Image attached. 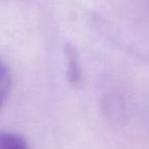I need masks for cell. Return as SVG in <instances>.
Listing matches in <instances>:
<instances>
[{
  "instance_id": "7a4b0ae2",
  "label": "cell",
  "mask_w": 149,
  "mask_h": 149,
  "mask_svg": "<svg viewBox=\"0 0 149 149\" xmlns=\"http://www.w3.org/2000/svg\"><path fill=\"white\" fill-rule=\"evenodd\" d=\"M0 149H30V147L19 135L3 132L0 134Z\"/></svg>"
},
{
  "instance_id": "3957f363",
  "label": "cell",
  "mask_w": 149,
  "mask_h": 149,
  "mask_svg": "<svg viewBox=\"0 0 149 149\" xmlns=\"http://www.w3.org/2000/svg\"><path fill=\"white\" fill-rule=\"evenodd\" d=\"M11 83H13L11 72L6 66V64L2 61L0 65V97H1L2 105H4L7 99V96L11 88Z\"/></svg>"
},
{
  "instance_id": "6da1fadb",
  "label": "cell",
  "mask_w": 149,
  "mask_h": 149,
  "mask_svg": "<svg viewBox=\"0 0 149 149\" xmlns=\"http://www.w3.org/2000/svg\"><path fill=\"white\" fill-rule=\"evenodd\" d=\"M64 55L66 58L68 80L72 86H76L80 82L81 78V70H80L77 51L70 44H66L64 46Z\"/></svg>"
}]
</instances>
